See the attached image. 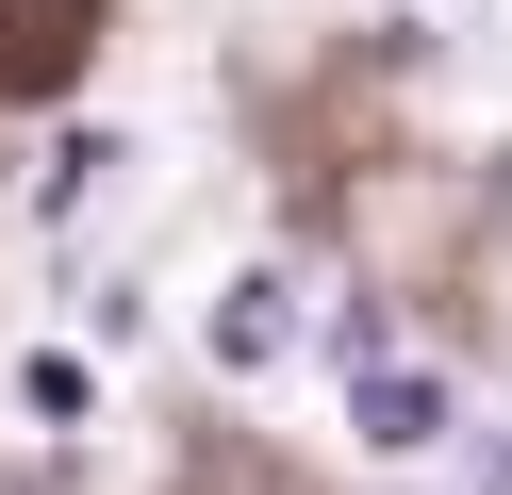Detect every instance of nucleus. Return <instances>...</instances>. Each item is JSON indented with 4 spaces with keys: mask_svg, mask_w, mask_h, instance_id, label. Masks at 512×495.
<instances>
[{
    "mask_svg": "<svg viewBox=\"0 0 512 495\" xmlns=\"http://www.w3.org/2000/svg\"><path fill=\"white\" fill-rule=\"evenodd\" d=\"M0 495H17V479H0Z\"/></svg>",
    "mask_w": 512,
    "mask_h": 495,
    "instance_id": "3",
    "label": "nucleus"
},
{
    "mask_svg": "<svg viewBox=\"0 0 512 495\" xmlns=\"http://www.w3.org/2000/svg\"><path fill=\"white\" fill-rule=\"evenodd\" d=\"M347 429H364V446L380 462H413V446H446V380H430V363H347Z\"/></svg>",
    "mask_w": 512,
    "mask_h": 495,
    "instance_id": "2",
    "label": "nucleus"
},
{
    "mask_svg": "<svg viewBox=\"0 0 512 495\" xmlns=\"http://www.w3.org/2000/svg\"><path fill=\"white\" fill-rule=\"evenodd\" d=\"M496 495H512V479H496Z\"/></svg>",
    "mask_w": 512,
    "mask_h": 495,
    "instance_id": "4",
    "label": "nucleus"
},
{
    "mask_svg": "<svg viewBox=\"0 0 512 495\" xmlns=\"http://www.w3.org/2000/svg\"><path fill=\"white\" fill-rule=\"evenodd\" d=\"M298 330H314V281H298V264H248V281L199 314V347H215V380H265Z\"/></svg>",
    "mask_w": 512,
    "mask_h": 495,
    "instance_id": "1",
    "label": "nucleus"
}]
</instances>
